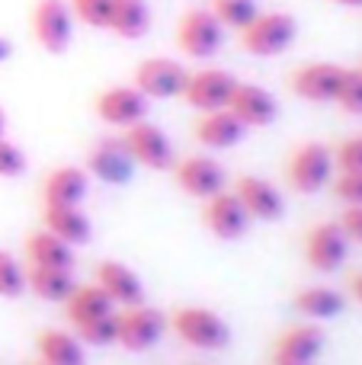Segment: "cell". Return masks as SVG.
<instances>
[{
    "label": "cell",
    "instance_id": "obj_37",
    "mask_svg": "<svg viewBox=\"0 0 362 365\" xmlns=\"http://www.w3.org/2000/svg\"><path fill=\"white\" fill-rule=\"evenodd\" d=\"M340 231L346 234V240H353V244H362V205H346L343 212H340Z\"/></svg>",
    "mask_w": 362,
    "mask_h": 365
},
{
    "label": "cell",
    "instance_id": "obj_20",
    "mask_svg": "<svg viewBox=\"0 0 362 365\" xmlns=\"http://www.w3.org/2000/svg\"><path fill=\"white\" fill-rule=\"evenodd\" d=\"M192 132H196L199 145L212 148V151H224V148H234L237 141L244 138V132H247V128H244L241 122L228 113V109H215V113H202V115H199L196 125H192Z\"/></svg>",
    "mask_w": 362,
    "mask_h": 365
},
{
    "label": "cell",
    "instance_id": "obj_43",
    "mask_svg": "<svg viewBox=\"0 0 362 365\" xmlns=\"http://www.w3.org/2000/svg\"><path fill=\"white\" fill-rule=\"evenodd\" d=\"M32 365H45V362H32Z\"/></svg>",
    "mask_w": 362,
    "mask_h": 365
},
{
    "label": "cell",
    "instance_id": "obj_15",
    "mask_svg": "<svg viewBox=\"0 0 362 365\" xmlns=\"http://www.w3.org/2000/svg\"><path fill=\"white\" fill-rule=\"evenodd\" d=\"M173 177H177V186L186 195H192V199H212L215 192L224 189L228 173H224V167L218 160L196 154V158H183L180 164H173Z\"/></svg>",
    "mask_w": 362,
    "mask_h": 365
},
{
    "label": "cell",
    "instance_id": "obj_27",
    "mask_svg": "<svg viewBox=\"0 0 362 365\" xmlns=\"http://www.w3.org/2000/svg\"><path fill=\"white\" fill-rule=\"evenodd\" d=\"M109 29L119 38H141L151 29V6L148 0H113V19Z\"/></svg>",
    "mask_w": 362,
    "mask_h": 365
},
{
    "label": "cell",
    "instance_id": "obj_29",
    "mask_svg": "<svg viewBox=\"0 0 362 365\" xmlns=\"http://www.w3.org/2000/svg\"><path fill=\"white\" fill-rule=\"evenodd\" d=\"M215 13V19L224 26V29H247L250 23L257 19V0H212L209 6Z\"/></svg>",
    "mask_w": 362,
    "mask_h": 365
},
{
    "label": "cell",
    "instance_id": "obj_44",
    "mask_svg": "<svg viewBox=\"0 0 362 365\" xmlns=\"http://www.w3.org/2000/svg\"><path fill=\"white\" fill-rule=\"evenodd\" d=\"M359 71H362V64H359Z\"/></svg>",
    "mask_w": 362,
    "mask_h": 365
},
{
    "label": "cell",
    "instance_id": "obj_33",
    "mask_svg": "<svg viewBox=\"0 0 362 365\" xmlns=\"http://www.w3.org/2000/svg\"><path fill=\"white\" fill-rule=\"evenodd\" d=\"M333 103H337L343 113L362 115V71L359 68H346L343 71V81H340L337 100Z\"/></svg>",
    "mask_w": 362,
    "mask_h": 365
},
{
    "label": "cell",
    "instance_id": "obj_42",
    "mask_svg": "<svg viewBox=\"0 0 362 365\" xmlns=\"http://www.w3.org/2000/svg\"><path fill=\"white\" fill-rule=\"evenodd\" d=\"M273 365H301V362H286V359H273Z\"/></svg>",
    "mask_w": 362,
    "mask_h": 365
},
{
    "label": "cell",
    "instance_id": "obj_8",
    "mask_svg": "<svg viewBox=\"0 0 362 365\" xmlns=\"http://www.w3.org/2000/svg\"><path fill=\"white\" fill-rule=\"evenodd\" d=\"M186 77H190V71L173 58H145L135 68V87L148 100H177V96H183Z\"/></svg>",
    "mask_w": 362,
    "mask_h": 365
},
{
    "label": "cell",
    "instance_id": "obj_31",
    "mask_svg": "<svg viewBox=\"0 0 362 365\" xmlns=\"http://www.w3.org/2000/svg\"><path fill=\"white\" fill-rule=\"evenodd\" d=\"M71 13L90 29H109L113 19V0H71Z\"/></svg>",
    "mask_w": 362,
    "mask_h": 365
},
{
    "label": "cell",
    "instance_id": "obj_24",
    "mask_svg": "<svg viewBox=\"0 0 362 365\" xmlns=\"http://www.w3.org/2000/svg\"><path fill=\"white\" fill-rule=\"evenodd\" d=\"M74 279L71 269H51V266H26V289H32V295L42 302H58L64 304L68 295L74 292Z\"/></svg>",
    "mask_w": 362,
    "mask_h": 365
},
{
    "label": "cell",
    "instance_id": "obj_18",
    "mask_svg": "<svg viewBox=\"0 0 362 365\" xmlns=\"http://www.w3.org/2000/svg\"><path fill=\"white\" fill-rule=\"evenodd\" d=\"M93 285H100V289L106 292L109 302L119 304V308L141 304V298H145V285H141V279L135 276L128 266H122L119 259H103V263L96 266Z\"/></svg>",
    "mask_w": 362,
    "mask_h": 365
},
{
    "label": "cell",
    "instance_id": "obj_11",
    "mask_svg": "<svg viewBox=\"0 0 362 365\" xmlns=\"http://www.w3.org/2000/svg\"><path fill=\"white\" fill-rule=\"evenodd\" d=\"M343 71L340 64H331V61H314V64H301V68L292 71V87L295 96L308 103H333L337 100V90H340V81H343Z\"/></svg>",
    "mask_w": 362,
    "mask_h": 365
},
{
    "label": "cell",
    "instance_id": "obj_14",
    "mask_svg": "<svg viewBox=\"0 0 362 365\" xmlns=\"http://www.w3.org/2000/svg\"><path fill=\"white\" fill-rule=\"evenodd\" d=\"M148 96L141 93L138 87H109L96 96V115H100L106 125H115V128H128L135 122H141L148 115Z\"/></svg>",
    "mask_w": 362,
    "mask_h": 365
},
{
    "label": "cell",
    "instance_id": "obj_1",
    "mask_svg": "<svg viewBox=\"0 0 362 365\" xmlns=\"http://www.w3.org/2000/svg\"><path fill=\"white\" fill-rule=\"evenodd\" d=\"M299 36V23H295L292 13H279V10H269V13H257V19L241 29V45L247 55L257 58H276L289 48Z\"/></svg>",
    "mask_w": 362,
    "mask_h": 365
},
{
    "label": "cell",
    "instance_id": "obj_9",
    "mask_svg": "<svg viewBox=\"0 0 362 365\" xmlns=\"http://www.w3.org/2000/svg\"><path fill=\"white\" fill-rule=\"evenodd\" d=\"M234 87H237L234 74H228L222 68H202L186 77L183 100L199 113H215V109H228Z\"/></svg>",
    "mask_w": 362,
    "mask_h": 365
},
{
    "label": "cell",
    "instance_id": "obj_21",
    "mask_svg": "<svg viewBox=\"0 0 362 365\" xmlns=\"http://www.w3.org/2000/svg\"><path fill=\"white\" fill-rule=\"evenodd\" d=\"M42 225L48 234H55L64 244H87L93 227H90V218L81 212V205H45L42 212Z\"/></svg>",
    "mask_w": 362,
    "mask_h": 365
},
{
    "label": "cell",
    "instance_id": "obj_22",
    "mask_svg": "<svg viewBox=\"0 0 362 365\" xmlns=\"http://www.w3.org/2000/svg\"><path fill=\"white\" fill-rule=\"evenodd\" d=\"M87 170L81 167H58L42 182L45 205H81L87 199Z\"/></svg>",
    "mask_w": 362,
    "mask_h": 365
},
{
    "label": "cell",
    "instance_id": "obj_26",
    "mask_svg": "<svg viewBox=\"0 0 362 365\" xmlns=\"http://www.w3.org/2000/svg\"><path fill=\"white\" fill-rule=\"evenodd\" d=\"M113 308L115 304L109 302L100 285H74V292L64 302V314H68L71 327L83 321H93V317H103V314H113Z\"/></svg>",
    "mask_w": 362,
    "mask_h": 365
},
{
    "label": "cell",
    "instance_id": "obj_3",
    "mask_svg": "<svg viewBox=\"0 0 362 365\" xmlns=\"http://www.w3.org/2000/svg\"><path fill=\"white\" fill-rule=\"evenodd\" d=\"M170 327L192 349H224L231 343V327L209 308H177Z\"/></svg>",
    "mask_w": 362,
    "mask_h": 365
},
{
    "label": "cell",
    "instance_id": "obj_7",
    "mask_svg": "<svg viewBox=\"0 0 362 365\" xmlns=\"http://www.w3.org/2000/svg\"><path fill=\"white\" fill-rule=\"evenodd\" d=\"M122 145L132 154L135 164L148 167V170H170L173 167V145H170V138H167V132L145 119L125 128Z\"/></svg>",
    "mask_w": 362,
    "mask_h": 365
},
{
    "label": "cell",
    "instance_id": "obj_39",
    "mask_svg": "<svg viewBox=\"0 0 362 365\" xmlns=\"http://www.w3.org/2000/svg\"><path fill=\"white\" fill-rule=\"evenodd\" d=\"M13 55V45H10V38H4L0 36V61H6V58Z\"/></svg>",
    "mask_w": 362,
    "mask_h": 365
},
{
    "label": "cell",
    "instance_id": "obj_19",
    "mask_svg": "<svg viewBox=\"0 0 362 365\" xmlns=\"http://www.w3.org/2000/svg\"><path fill=\"white\" fill-rule=\"evenodd\" d=\"M324 349V334L314 324H295L286 334H279L273 349V359H286V362H301L311 365Z\"/></svg>",
    "mask_w": 362,
    "mask_h": 365
},
{
    "label": "cell",
    "instance_id": "obj_41",
    "mask_svg": "<svg viewBox=\"0 0 362 365\" xmlns=\"http://www.w3.org/2000/svg\"><path fill=\"white\" fill-rule=\"evenodd\" d=\"M333 4H340V6H362V0H333Z\"/></svg>",
    "mask_w": 362,
    "mask_h": 365
},
{
    "label": "cell",
    "instance_id": "obj_16",
    "mask_svg": "<svg viewBox=\"0 0 362 365\" xmlns=\"http://www.w3.org/2000/svg\"><path fill=\"white\" fill-rule=\"evenodd\" d=\"M231 192L237 195V202L244 205V212L250 215V218H260V221H276L282 218V212H286V202H282V192L273 186L269 180L263 177H237L234 189Z\"/></svg>",
    "mask_w": 362,
    "mask_h": 365
},
{
    "label": "cell",
    "instance_id": "obj_25",
    "mask_svg": "<svg viewBox=\"0 0 362 365\" xmlns=\"http://www.w3.org/2000/svg\"><path fill=\"white\" fill-rule=\"evenodd\" d=\"M38 362L45 365H83V343L64 330H42L36 340Z\"/></svg>",
    "mask_w": 362,
    "mask_h": 365
},
{
    "label": "cell",
    "instance_id": "obj_6",
    "mask_svg": "<svg viewBox=\"0 0 362 365\" xmlns=\"http://www.w3.org/2000/svg\"><path fill=\"white\" fill-rule=\"evenodd\" d=\"M32 36L48 55L68 51L74 38V13L64 0H38L32 10Z\"/></svg>",
    "mask_w": 362,
    "mask_h": 365
},
{
    "label": "cell",
    "instance_id": "obj_23",
    "mask_svg": "<svg viewBox=\"0 0 362 365\" xmlns=\"http://www.w3.org/2000/svg\"><path fill=\"white\" fill-rule=\"evenodd\" d=\"M26 259H29V266L71 269V266H74V250H71V244L58 240L55 234H48L42 227V231H36V234L26 237Z\"/></svg>",
    "mask_w": 362,
    "mask_h": 365
},
{
    "label": "cell",
    "instance_id": "obj_12",
    "mask_svg": "<svg viewBox=\"0 0 362 365\" xmlns=\"http://www.w3.org/2000/svg\"><path fill=\"white\" fill-rule=\"evenodd\" d=\"M202 225L209 227V234H215L218 240H237L247 234L250 215L244 212V205L237 202L234 192L222 189V192H215L212 199H205Z\"/></svg>",
    "mask_w": 362,
    "mask_h": 365
},
{
    "label": "cell",
    "instance_id": "obj_13",
    "mask_svg": "<svg viewBox=\"0 0 362 365\" xmlns=\"http://www.w3.org/2000/svg\"><path fill=\"white\" fill-rule=\"evenodd\" d=\"M228 113L241 122L244 128H263L273 125L276 115H279V103L269 93L267 87H257V83H237L234 93L228 100Z\"/></svg>",
    "mask_w": 362,
    "mask_h": 365
},
{
    "label": "cell",
    "instance_id": "obj_10",
    "mask_svg": "<svg viewBox=\"0 0 362 365\" xmlns=\"http://www.w3.org/2000/svg\"><path fill=\"white\" fill-rule=\"evenodd\" d=\"M346 253H350V240L337 221H321L305 234V259L311 269L333 272L337 266H343Z\"/></svg>",
    "mask_w": 362,
    "mask_h": 365
},
{
    "label": "cell",
    "instance_id": "obj_32",
    "mask_svg": "<svg viewBox=\"0 0 362 365\" xmlns=\"http://www.w3.org/2000/svg\"><path fill=\"white\" fill-rule=\"evenodd\" d=\"M26 292V269L13 253L0 250V298H19Z\"/></svg>",
    "mask_w": 362,
    "mask_h": 365
},
{
    "label": "cell",
    "instance_id": "obj_28",
    "mask_svg": "<svg viewBox=\"0 0 362 365\" xmlns=\"http://www.w3.org/2000/svg\"><path fill=\"white\" fill-rule=\"evenodd\" d=\"M346 298L340 295L331 285H308L295 295V311L305 317H318V321H327V317H337L343 311Z\"/></svg>",
    "mask_w": 362,
    "mask_h": 365
},
{
    "label": "cell",
    "instance_id": "obj_40",
    "mask_svg": "<svg viewBox=\"0 0 362 365\" xmlns=\"http://www.w3.org/2000/svg\"><path fill=\"white\" fill-rule=\"evenodd\" d=\"M0 138H6V113L0 109Z\"/></svg>",
    "mask_w": 362,
    "mask_h": 365
},
{
    "label": "cell",
    "instance_id": "obj_34",
    "mask_svg": "<svg viewBox=\"0 0 362 365\" xmlns=\"http://www.w3.org/2000/svg\"><path fill=\"white\" fill-rule=\"evenodd\" d=\"M333 167L340 173H362V135L340 141L333 151Z\"/></svg>",
    "mask_w": 362,
    "mask_h": 365
},
{
    "label": "cell",
    "instance_id": "obj_36",
    "mask_svg": "<svg viewBox=\"0 0 362 365\" xmlns=\"http://www.w3.org/2000/svg\"><path fill=\"white\" fill-rule=\"evenodd\" d=\"M333 195L343 205H362V173H340L333 180Z\"/></svg>",
    "mask_w": 362,
    "mask_h": 365
},
{
    "label": "cell",
    "instance_id": "obj_5",
    "mask_svg": "<svg viewBox=\"0 0 362 365\" xmlns=\"http://www.w3.org/2000/svg\"><path fill=\"white\" fill-rule=\"evenodd\" d=\"M289 186L299 192H318L333 177V151L321 141H308V145L295 148V154L286 164Z\"/></svg>",
    "mask_w": 362,
    "mask_h": 365
},
{
    "label": "cell",
    "instance_id": "obj_35",
    "mask_svg": "<svg viewBox=\"0 0 362 365\" xmlns=\"http://www.w3.org/2000/svg\"><path fill=\"white\" fill-rule=\"evenodd\" d=\"M23 170H26V154L19 151L13 141L0 138V177L13 180V177H19Z\"/></svg>",
    "mask_w": 362,
    "mask_h": 365
},
{
    "label": "cell",
    "instance_id": "obj_4",
    "mask_svg": "<svg viewBox=\"0 0 362 365\" xmlns=\"http://www.w3.org/2000/svg\"><path fill=\"white\" fill-rule=\"evenodd\" d=\"M167 321L160 311L148 308V304H128V308L115 311V343L128 353H145L160 340Z\"/></svg>",
    "mask_w": 362,
    "mask_h": 365
},
{
    "label": "cell",
    "instance_id": "obj_2",
    "mask_svg": "<svg viewBox=\"0 0 362 365\" xmlns=\"http://www.w3.org/2000/svg\"><path fill=\"white\" fill-rule=\"evenodd\" d=\"M177 45L183 48L186 58H212L222 51L224 45V26L215 19V13L205 6H192L180 16L177 23Z\"/></svg>",
    "mask_w": 362,
    "mask_h": 365
},
{
    "label": "cell",
    "instance_id": "obj_17",
    "mask_svg": "<svg viewBox=\"0 0 362 365\" xmlns=\"http://www.w3.org/2000/svg\"><path fill=\"white\" fill-rule=\"evenodd\" d=\"M87 170L93 173L96 180L109 182V186H122V182L132 180L135 160H132V154L125 151L122 138H103V141H96L93 151H90Z\"/></svg>",
    "mask_w": 362,
    "mask_h": 365
},
{
    "label": "cell",
    "instance_id": "obj_30",
    "mask_svg": "<svg viewBox=\"0 0 362 365\" xmlns=\"http://www.w3.org/2000/svg\"><path fill=\"white\" fill-rule=\"evenodd\" d=\"M74 336L81 343H90V346H109V343H115V311L113 314L93 317V321L74 324Z\"/></svg>",
    "mask_w": 362,
    "mask_h": 365
},
{
    "label": "cell",
    "instance_id": "obj_38",
    "mask_svg": "<svg viewBox=\"0 0 362 365\" xmlns=\"http://www.w3.org/2000/svg\"><path fill=\"white\" fill-rule=\"evenodd\" d=\"M350 295L362 304V269H359V272H353V276H350Z\"/></svg>",
    "mask_w": 362,
    "mask_h": 365
}]
</instances>
